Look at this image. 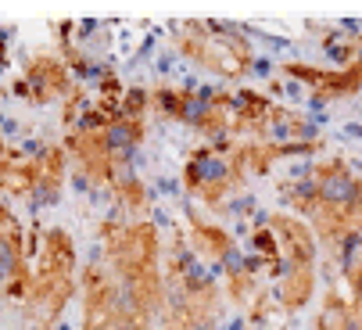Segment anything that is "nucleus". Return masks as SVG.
<instances>
[{
	"label": "nucleus",
	"instance_id": "obj_35",
	"mask_svg": "<svg viewBox=\"0 0 362 330\" xmlns=\"http://www.w3.org/2000/svg\"><path fill=\"white\" fill-rule=\"evenodd\" d=\"M54 330H72V323H69V319H58V323H54Z\"/></svg>",
	"mask_w": 362,
	"mask_h": 330
},
{
	"label": "nucleus",
	"instance_id": "obj_23",
	"mask_svg": "<svg viewBox=\"0 0 362 330\" xmlns=\"http://www.w3.org/2000/svg\"><path fill=\"white\" fill-rule=\"evenodd\" d=\"M291 180H308V176H316V161L313 158H305V161H294L291 169H287Z\"/></svg>",
	"mask_w": 362,
	"mask_h": 330
},
{
	"label": "nucleus",
	"instance_id": "obj_15",
	"mask_svg": "<svg viewBox=\"0 0 362 330\" xmlns=\"http://www.w3.org/2000/svg\"><path fill=\"white\" fill-rule=\"evenodd\" d=\"M151 108V90L147 86H126V97H122V115L129 123H144V112Z\"/></svg>",
	"mask_w": 362,
	"mask_h": 330
},
{
	"label": "nucleus",
	"instance_id": "obj_20",
	"mask_svg": "<svg viewBox=\"0 0 362 330\" xmlns=\"http://www.w3.org/2000/svg\"><path fill=\"white\" fill-rule=\"evenodd\" d=\"M154 187H158L162 198H176V201L183 198V180H176V176H165V173L154 176Z\"/></svg>",
	"mask_w": 362,
	"mask_h": 330
},
{
	"label": "nucleus",
	"instance_id": "obj_7",
	"mask_svg": "<svg viewBox=\"0 0 362 330\" xmlns=\"http://www.w3.org/2000/svg\"><path fill=\"white\" fill-rule=\"evenodd\" d=\"M15 280H29L22 230H0V291H8Z\"/></svg>",
	"mask_w": 362,
	"mask_h": 330
},
{
	"label": "nucleus",
	"instance_id": "obj_36",
	"mask_svg": "<svg viewBox=\"0 0 362 330\" xmlns=\"http://www.w3.org/2000/svg\"><path fill=\"white\" fill-rule=\"evenodd\" d=\"M4 58H8V47H4V43H0V62H4Z\"/></svg>",
	"mask_w": 362,
	"mask_h": 330
},
{
	"label": "nucleus",
	"instance_id": "obj_32",
	"mask_svg": "<svg viewBox=\"0 0 362 330\" xmlns=\"http://www.w3.org/2000/svg\"><path fill=\"white\" fill-rule=\"evenodd\" d=\"M83 330H112V316H105V319H86Z\"/></svg>",
	"mask_w": 362,
	"mask_h": 330
},
{
	"label": "nucleus",
	"instance_id": "obj_31",
	"mask_svg": "<svg viewBox=\"0 0 362 330\" xmlns=\"http://www.w3.org/2000/svg\"><path fill=\"white\" fill-rule=\"evenodd\" d=\"M226 330H251V323H247V316H244V312H237V316L226 323Z\"/></svg>",
	"mask_w": 362,
	"mask_h": 330
},
{
	"label": "nucleus",
	"instance_id": "obj_26",
	"mask_svg": "<svg viewBox=\"0 0 362 330\" xmlns=\"http://www.w3.org/2000/svg\"><path fill=\"white\" fill-rule=\"evenodd\" d=\"M337 140H362V123H344L337 130Z\"/></svg>",
	"mask_w": 362,
	"mask_h": 330
},
{
	"label": "nucleus",
	"instance_id": "obj_6",
	"mask_svg": "<svg viewBox=\"0 0 362 330\" xmlns=\"http://www.w3.org/2000/svg\"><path fill=\"white\" fill-rule=\"evenodd\" d=\"M144 137H147V126H144V123L122 119V123H112L105 133H100L97 144H100V151H105L108 165H126V161H133V154L144 147Z\"/></svg>",
	"mask_w": 362,
	"mask_h": 330
},
{
	"label": "nucleus",
	"instance_id": "obj_14",
	"mask_svg": "<svg viewBox=\"0 0 362 330\" xmlns=\"http://www.w3.org/2000/svg\"><path fill=\"white\" fill-rule=\"evenodd\" d=\"M355 54H358V43H351V40H323V58L334 69H351Z\"/></svg>",
	"mask_w": 362,
	"mask_h": 330
},
{
	"label": "nucleus",
	"instance_id": "obj_13",
	"mask_svg": "<svg viewBox=\"0 0 362 330\" xmlns=\"http://www.w3.org/2000/svg\"><path fill=\"white\" fill-rule=\"evenodd\" d=\"M151 108H154L162 119H176V123H180V115H183V93L162 83V86L151 90Z\"/></svg>",
	"mask_w": 362,
	"mask_h": 330
},
{
	"label": "nucleus",
	"instance_id": "obj_1",
	"mask_svg": "<svg viewBox=\"0 0 362 330\" xmlns=\"http://www.w3.org/2000/svg\"><path fill=\"white\" fill-rule=\"evenodd\" d=\"M316 183H320V212L313 215L316 230L355 227L362 219V180L348 169V161L344 158L320 161Z\"/></svg>",
	"mask_w": 362,
	"mask_h": 330
},
{
	"label": "nucleus",
	"instance_id": "obj_34",
	"mask_svg": "<svg viewBox=\"0 0 362 330\" xmlns=\"http://www.w3.org/2000/svg\"><path fill=\"white\" fill-rule=\"evenodd\" d=\"M269 93L280 97V93H284V83H280V79H269Z\"/></svg>",
	"mask_w": 362,
	"mask_h": 330
},
{
	"label": "nucleus",
	"instance_id": "obj_11",
	"mask_svg": "<svg viewBox=\"0 0 362 330\" xmlns=\"http://www.w3.org/2000/svg\"><path fill=\"white\" fill-rule=\"evenodd\" d=\"M351 316H355L351 302H344V298L330 288L327 298H323V309H320V316H316V330H348Z\"/></svg>",
	"mask_w": 362,
	"mask_h": 330
},
{
	"label": "nucleus",
	"instance_id": "obj_17",
	"mask_svg": "<svg viewBox=\"0 0 362 330\" xmlns=\"http://www.w3.org/2000/svg\"><path fill=\"white\" fill-rule=\"evenodd\" d=\"M112 123L105 119V112H97V108H86V112L76 119V126H72V133L76 137H100Z\"/></svg>",
	"mask_w": 362,
	"mask_h": 330
},
{
	"label": "nucleus",
	"instance_id": "obj_25",
	"mask_svg": "<svg viewBox=\"0 0 362 330\" xmlns=\"http://www.w3.org/2000/svg\"><path fill=\"white\" fill-rule=\"evenodd\" d=\"M151 223H154V230H176V223H173V215L158 205V208H151Z\"/></svg>",
	"mask_w": 362,
	"mask_h": 330
},
{
	"label": "nucleus",
	"instance_id": "obj_19",
	"mask_svg": "<svg viewBox=\"0 0 362 330\" xmlns=\"http://www.w3.org/2000/svg\"><path fill=\"white\" fill-rule=\"evenodd\" d=\"M169 330H219V309H197L190 319H183Z\"/></svg>",
	"mask_w": 362,
	"mask_h": 330
},
{
	"label": "nucleus",
	"instance_id": "obj_4",
	"mask_svg": "<svg viewBox=\"0 0 362 330\" xmlns=\"http://www.w3.org/2000/svg\"><path fill=\"white\" fill-rule=\"evenodd\" d=\"M33 90V104H50L54 97H72L76 93V76L69 72L65 58H36L25 65V76H22Z\"/></svg>",
	"mask_w": 362,
	"mask_h": 330
},
{
	"label": "nucleus",
	"instance_id": "obj_30",
	"mask_svg": "<svg viewBox=\"0 0 362 330\" xmlns=\"http://www.w3.org/2000/svg\"><path fill=\"white\" fill-rule=\"evenodd\" d=\"M11 93H15V97H22V101H33V90H29V83H25V79H18V83L11 86Z\"/></svg>",
	"mask_w": 362,
	"mask_h": 330
},
{
	"label": "nucleus",
	"instance_id": "obj_27",
	"mask_svg": "<svg viewBox=\"0 0 362 330\" xmlns=\"http://www.w3.org/2000/svg\"><path fill=\"white\" fill-rule=\"evenodd\" d=\"M348 291H351V302H358V298H362V262H358V269L348 277Z\"/></svg>",
	"mask_w": 362,
	"mask_h": 330
},
{
	"label": "nucleus",
	"instance_id": "obj_29",
	"mask_svg": "<svg viewBox=\"0 0 362 330\" xmlns=\"http://www.w3.org/2000/svg\"><path fill=\"white\" fill-rule=\"evenodd\" d=\"M284 93H287L291 101H301V97H305V90H301V83H294V79H287V83H284Z\"/></svg>",
	"mask_w": 362,
	"mask_h": 330
},
{
	"label": "nucleus",
	"instance_id": "obj_16",
	"mask_svg": "<svg viewBox=\"0 0 362 330\" xmlns=\"http://www.w3.org/2000/svg\"><path fill=\"white\" fill-rule=\"evenodd\" d=\"M216 212H219V215H230L233 223H237V219H251V215L258 212V201H255V194L244 190V194H233L230 201H223Z\"/></svg>",
	"mask_w": 362,
	"mask_h": 330
},
{
	"label": "nucleus",
	"instance_id": "obj_2",
	"mask_svg": "<svg viewBox=\"0 0 362 330\" xmlns=\"http://www.w3.org/2000/svg\"><path fill=\"white\" fill-rule=\"evenodd\" d=\"M190 161L201 169V201L209 208H219L226 194H233L244 180V169L237 158H223L216 154L209 144H201L190 151Z\"/></svg>",
	"mask_w": 362,
	"mask_h": 330
},
{
	"label": "nucleus",
	"instance_id": "obj_38",
	"mask_svg": "<svg viewBox=\"0 0 362 330\" xmlns=\"http://www.w3.org/2000/svg\"><path fill=\"white\" fill-rule=\"evenodd\" d=\"M0 158H4V137H0Z\"/></svg>",
	"mask_w": 362,
	"mask_h": 330
},
{
	"label": "nucleus",
	"instance_id": "obj_28",
	"mask_svg": "<svg viewBox=\"0 0 362 330\" xmlns=\"http://www.w3.org/2000/svg\"><path fill=\"white\" fill-rule=\"evenodd\" d=\"M129 165H133V169H136V173H144V169H147V165H151V154H147V151L140 147V151L133 154V161H129Z\"/></svg>",
	"mask_w": 362,
	"mask_h": 330
},
{
	"label": "nucleus",
	"instance_id": "obj_24",
	"mask_svg": "<svg viewBox=\"0 0 362 330\" xmlns=\"http://www.w3.org/2000/svg\"><path fill=\"white\" fill-rule=\"evenodd\" d=\"M247 76H258V79H273V62L269 58H251V65H247Z\"/></svg>",
	"mask_w": 362,
	"mask_h": 330
},
{
	"label": "nucleus",
	"instance_id": "obj_5",
	"mask_svg": "<svg viewBox=\"0 0 362 330\" xmlns=\"http://www.w3.org/2000/svg\"><path fill=\"white\" fill-rule=\"evenodd\" d=\"M269 230L276 234V241H280V255H284L287 262L316 266V230H313V227H305L301 219H294V215L273 212Z\"/></svg>",
	"mask_w": 362,
	"mask_h": 330
},
{
	"label": "nucleus",
	"instance_id": "obj_12",
	"mask_svg": "<svg viewBox=\"0 0 362 330\" xmlns=\"http://www.w3.org/2000/svg\"><path fill=\"white\" fill-rule=\"evenodd\" d=\"M216 112H219L216 101H204L201 93H183V115H180V123L190 126V130H201Z\"/></svg>",
	"mask_w": 362,
	"mask_h": 330
},
{
	"label": "nucleus",
	"instance_id": "obj_21",
	"mask_svg": "<svg viewBox=\"0 0 362 330\" xmlns=\"http://www.w3.org/2000/svg\"><path fill=\"white\" fill-rule=\"evenodd\" d=\"M173 72H176V54H173V50H162L158 58H154V76H158V79H169Z\"/></svg>",
	"mask_w": 362,
	"mask_h": 330
},
{
	"label": "nucleus",
	"instance_id": "obj_39",
	"mask_svg": "<svg viewBox=\"0 0 362 330\" xmlns=\"http://www.w3.org/2000/svg\"><path fill=\"white\" fill-rule=\"evenodd\" d=\"M0 29H4V25H0Z\"/></svg>",
	"mask_w": 362,
	"mask_h": 330
},
{
	"label": "nucleus",
	"instance_id": "obj_3",
	"mask_svg": "<svg viewBox=\"0 0 362 330\" xmlns=\"http://www.w3.org/2000/svg\"><path fill=\"white\" fill-rule=\"evenodd\" d=\"M269 277L276 280V284H273V295H276L280 309L301 312L308 302H313V291H316V266H298V262L276 258V262H269Z\"/></svg>",
	"mask_w": 362,
	"mask_h": 330
},
{
	"label": "nucleus",
	"instance_id": "obj_37",
	"mask_svg": "<svg viewBox=\"0 0 362 330\" xmlns=\"http://www.w3.org/2000/svg\"><path fill=\"white\" fill-rule=\"evenodd\" d=\"M355 234H358V241H362V219H358V223H355Z\"/></svg>",
	"mask_w": 362,
	"mask_h": 330
},
{
	"label": "nucleus",
	"instance_id": "obj_8",
	"mask_svg": "<svg viewBox=\"0 0 362 330\" xmlns=\"http://www.w3.org/2000/svg\"><path fill=\"white\" fill-rule=\"evenodd\" d=\"M280 205H287V208H294V212L313 219L320 212V183H316V176H308V180H284L280 183Z\"/></svg>",
	"mask_w": 362,
	"mask_h": 330
},
{
	"label": "nucleus",
	"instance_id": "obj_18",
	"mask_svg": "<svg viewBox=\"0 0 362 330\" xmlns=\"http://www.w3.org/2000/svg\"><path fill=\"white\" fill-rule=\"evenodd\" d=\"M251 248H255V255H262V258H269V262L284 258V255H280V241H276V234H273L269 227H262V230L251 234Z\"/></svg>",
	"mask_w": 362,
	"mask_h": 330
},
{
	"label": "nucleus",
	"instance_id": "obj_9",
	"mask_svg": "<svg viewBox=\"0 0 362 330\" xmlns=\"http://www.w3.org/2000/svg\"><path fill=\"white\" fill-rule=\"evenodd\" d=\"M162 305H165L169 326H176V323H183V319H190L197 312V302L190 298V291L183 288V280L180 277H169V273H165V280H162Z\"/></svg>",
	"mask_w": 362,
	"mask_h": 330
},
{
	"label": "nucleus",
	"instance_id": "obj_10",
	"mask_svg": "<svg viewBox=\"0 0 362 330\" xmlns=\"http://www.w3.org/2000/svg\"><path fill=\"white\" fill-rule=\"evenodd\" d=\"M65 65H69V72L76 76V83H86V86H100L108 76H119L105 58H90V54H83V50L65 54Z\"/></svg>",
	"mask_w": 362,
	"mask_h": 330
},
{
	"label": "nucleus",
	"instance_id": "obj_22",
	"mask_svg": "<svg viewBox=\"0 0 362 330\" xmlns=\"http://www.w3.org/2000/svg\"><path fill=\"white\" fill-rule=\"evenodd\" d=\"M97 90H100V97H108V101H122V97H126V86H122V79H119V76H108Z\"/></svg>",
	"mask_w": 362,
	"mask_h": 330
},
{
	"label": "nucleus",
	"instance_id": "obj_33",
	"mask_svg": "<svg viewBox=\"0 0 362 330\" xmlns=\"http://www.w3.org/2000/svg\"><path fill=\"white\" fill-rule=\"evenodd\" d=\"M233 234H237V237H251L255 230H251V223H247V219H237V223H233Z\"/></svg>",
	"mask_w": 362,
	"mask_h": 330
}]
</instances>
